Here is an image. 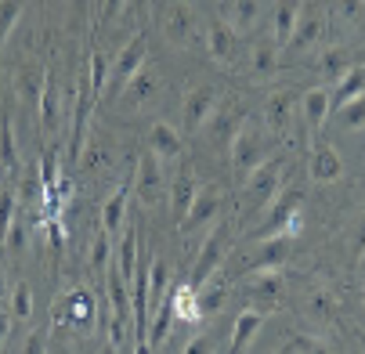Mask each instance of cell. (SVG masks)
Listing matches in <instances>:
<instances>
[{
  "mask_svg": "<svg viewBox=\"0 0 365 354\" xmlns=\"http://www.w3.org/2000/svg\"><path fill=\"white\" fill-rule=\"evenodd\" d=\"M22 8H26V0H0V47H4L22 19Z\"/></svg>",
  "mask_w": 365,
  "mask_h": 354,
  "instance_id": "obj_36",
  "label": "cell"
},
{
  "mask_svg": "<svg viewBox=\"0 0 365 354\" xmlns=\"http://www.w3.org/2000/svg\"><path fill=\"white\" fill-rule=\"evenodd\" d=\"M130 192L138 195L141 207H155L163 195H167V174H163V160L155 152H141L138 156V167H134V184Z\"/></svg>",
  "mask_w": 365,
  "mask_h": 354,
  "instance_id": "obj_5",
  "label": "cell"
},
{
  "mask_svg": "<svg viewBox=\"0 0 365 354\" xmlns=\"http://www.w3.org/2000/svg\"><path fill=\"white\" fill-rule=\"evenodd\" d=\"M195 192H199V181H195V174H192V170H181V174L170 181V188H167V202H170V214H174V221H178V224L188 217Z\"/></svg>",
  "mask_w": 365,
  "mask_h": 354,
  "instance_id": "obj_22",
  "label": "cell"
},
{
  "mask_svg": "<svg viewBox=\"0 0 365 354\" xmlns=\"http://www.w3.org/2000/svg\"><path fill=\"white\" fill-rule=\"evenodd\" d=\"M22 354H43V336L33 329V333H26V343H22Z\"/></svg>",
  "mask_w": 365,
  "mask_h": 354,
  "instance_id": "obj_46",
  "label": "cell"
},
{
  "mask_svg": "<svg viewBox=\"0 0 365 354\" xmlns=\"http://www.w3.org/2000/svg\"><path fill=\"white\" fill-rule=\"evenodd\" d=\"M36 113H40L43 130H47V134H55V127H58V113H62V90H58L55 76H47V87H43V94H40Z\"/></svg>",
  "mask_w": 365,
  "mask_h": 354,
  "instance_id": "obj_31",
  "label": "cell"
},
{
  "mask_svg": "<svg viewBox=\"0 0 365 354\" xmlns=\"http://www.w3.org/2000/svg\"><path fill=\"white\" fill-rule=\"evenodd\" d=\"M297 113H300V101H297V94H293L289 87L272 90L268 101H264V130H268L272 137H282V134L293 127Z\"/></svg>",
  "mask_w": 365,
  "mask_h": 354,
  "instance_id": "obj_15",
  "label": "cell"
},
{
  "mask_svg": "<svg viewBox=\"0 0 365 354\" xmlns=\"http://www.w3.org/2000/svg\"><path fill=\"white\" fill-rule=\"evenodd\" d=\"M127 4H130V0H101V15H106V19H116Z\"/></svg>",
  "mask_w": 365,
  "mask_h": 354,
  "instance_id": "obj_47",
  "label": "cell"
},
{
  "mask_svg": "<svg viewBox=\"0 0 365 354\" xmlns=\"http://www.w3.org/2000/svg\"><path fill=\"white\" fill-rule=\"evenodd\" d=\"M228 253H232V228H228V224H214L210 231H206L199 253H195V264H192L188 286L199 289L214 271H221V264L228 261Z\"/></svg>",
  "mask_w": 365,
  "mask_h": 354,
  "instance_id": "obj_4",
  "label": "cell"
},
{
  "mask_svg": "<svg viewBox=\"0 0 365 354\" xmlns=\"http://www.w3.org/2000/svg\"><path fill=\"white\" fill-rule=\"evenodd\" d=\"M322 40H326V11L315 4V0H304L297 29H293V36H289L286 47L297 51V55H307V51H315Z\"/></svg>",
  "mask_w": 365,
  "mask_h": 354,
  "instance_id": "obj_13",
  "label": "cell"
},
{
  "mask_svg": "<svg viewBox=\"0 0 365 354\" xmlns=\"http://www.w3.org/2000/svg\"><path fill=\"white\" fill-rule=\"evenodd\" d=\"M300 207H304V192L293 188V184H286V188L279 192V199L264 210V217L250 228V239H253V242H257V239H275V235L297 239V235L304 231V214H300Z\"/></svg>",
  "mask_w": 365,
  "mask_h": 354,
  "instance_id": "obj_1",
  "label": "cell"
},
{
  "mask_svg": "<svg viewBox=\"0 0 365 354\" xmlns=\"http://www.w3.org/2000/svg\"><path fill=\"white\" fill-rule=\"evenodd\" d=\"M109 264H113V235L101 231V235L94 239V246H91V268H94L98 275H106Z\"/></svg>",
  "mask_w": 365,
  "mask_h": 354,
  "instance_id": "obj_40",
  "label": "cell"
},
{
  "mask_svg": "<svg viewBox=\"0 0 365 354\" xmlns=\"http://www.w3.org/2000/svg\"><path fill=\"white\" fill-rule=\"evenodd\" d=\"M279 55H282V47H279L272 36L257 40L253 51H250V73H253L257 80H272V76L279 73Z\"/></svg>",
  "mask_w": 365,
  "mask_h": 354,
  "instance_id": "obj_26",
  "label": "cell"
},
{
  "mask_svg": "<svg viewBox=\"0 0 365 354\" xmlns=\"http://www.w3.org/2000/svg\"><path fill=\"white\" fill-rule=\"evenodd\" d=\"M221 210H225V195H221V188H214V184H199V192H195V199H192V210H188V217L181 221V231L214 228L217 217H221Z\"/></svg>",
  "mask_w": 365,
  "mask_h": 354,
  "instance_id": "obj_14",
  "label": "cell"
},
{
  "mask_svg": "<svg viewBox=\"0 0 365 354\" xmlns=\"http://www.w3.org/2000/svg\"><path fill=\"white\" fill-rule=\"evenodd\" d=\"M127 199H130L127 188H116L106 199V207H101V231L106 235H120L127 228Z\"/></svg>",
  "mask_w": 365,
  "mask_h": 354,
  "instance_id": "obj_27",
  "label": "cell"
},
{
  "mask_svg": "<svg viewBox=\"0 0 365 354\" xmlns=\"http://www.w3.org/2000/svg\"><path fill=\"white\" fill-rule=\"evenodd\" d=\"M15 221H19V199H15V192H0V242H8Z\"/></svg>",
  "mask_w": 365,
  "mask_h": 354,
  "instance_id": "obj_41",
  "label": "cell"
},
{
  "mask_svg": "<svg viewBox=\"0 0 365 354\" xmlns=\"http://www.w3.org/2000/svg\"><path fill=\"white\" fill-rule=\"evenodd\" d=\"M98 4H101V0H98Z\"/></svg>",
  "mask_w": 365,
  "mask_h": 354,
  "instance_id": "obj_52",
  "label": "cell"
},
{
  "mask_svg": "<svg viewBox=\"0 0 365 354\" xmlns=\"http://www.w3.org/2000/svg\"><path fill=\"white\" fill-rule=\"evenodd\" d=\"M333 116H336V123H340L344 130H358V127H365V94H358L354 101H347V105L333 109Z\"/></svg>",
  "mask_w": 365,
  "mask_h": 354,
  "instance_id": "obj_37",
  "label": "cell"
},
{
  "mask_svg": "<svg viewBox=\"0 0 365 354\" xmlns=\"http://www.w3.org/2000/svg\"><path fill=\"white\" fill-rule=\"evenodd\" d=\"M242 123H246V109L239 105L235 98H221L214 116L202 123V134H206V141H210V145H217V148L228 152L232 141H235V134L242 130Z\"/></svg>",
  "mask_w": 365,
  "mask_h": 354,
  "instance_id": "obj_7",
  "label": "cell"
},
{
  "mask_svg": "<svg viewBox=\"0 0 365 354\" xmlns=\"http://www.w3.org/2000/svg\"><path fill=\"white\" fill-rule=\"evenodd\" d=\"M272 160V152H268V130H260L257 123H242V130L235 134L232 148H228V163H232V177L242 184L257 167H264Z\"/></svg>",
  "mask_w": 365,
  "mask_h": 354,
  "instance_id": "obj_3",
  "label": "cell"
},
{
  "mask_svg": "<svg viewBox=\"0 0 365 354\" xmlns=\"http://www.w3.org/2000/svg\"><path fill=\"white\" fill-rule=\"evenodd\" d=\"M170 308H174V318H181V322H188V326H195V322H202V315H199V300H195V289L185 282V286H178V289H170Z\"/></svg>",
  "mask_w": 365,
  "mask_h": 354,
  "instance_id": "obj_32",
  "label": "cell"
},
{
  "mask_svg": "<svg viewBox=\"0 0 365 354\" xmlns=\"http://www.w3.org/2000/svg\"><path fill=\"white\" fill-rule=\"evenodd\" d=\"M239 293H242V300H246V308H253V311L264 315V311L275 308V303L282 300V293H286L282 271H250V275L242 278Z\"/></svg>",
  "mask_w": 365,
  "mask_h": 354,
  "instance_id": "obj_8",
  "label": "cell"
},
{
  "mask_svg": "<svg viewBox=\"0 0 365 354\" xmlns=\"http://www.w3.org/2000/svg\"><path fill=\"white\" fill-rule=\"evenodd\" d=\"M160 29H163V40L170 47H192L199 36H202V26H199V15L188 0H174V4L163 11L160 19Z\"/></svg>",
  "mask_w": 365,
  "mask_h": 354,
  "instance_id": "obj_6",
  "label": "cell"
},
{
  "mask_svg": "<svg viewBox=\"0 0 365 354\" xmlns=\"http://www.w3.org/2000/svg\"><path fill=\"white\" fill-rule=\"evenodd\" d=\"M214 350H217V336L214 333H199V336H192L185 343L181 354H214Z\"/></svg>",
  "mask_w": 365,
  "mask_h": 354,
  "instance_id": "obj_45",
  "label": "cell"
},
{
  "mask_svg": "<svg viewBox=\"0 0 365 354\" xmlns=\"http://www.w3.org/2000/svg\"><path fill=\"white\" fill-rule=\"evenodd\" d=\"M333 15H336L347 29H358V26H365V0H336Z\"/></svg>",
  "mask_w": 365,
  "mask_h": 354,
  "instance_id": "obj_39",
  "label": "cell"
},
{
  "mask_svg": "<svg viewBox=\"0 0 365 354\" xmlns=\"http://www.w3.org/2000/svg\"><path fill=\"white\" fill-rule=\"evenodd\" d=\"M300 8H304V0H275L272 4V40L279 47L289 43V36L297 29V19H300Z\"/></svg>",
  "mask_w": 365,
  "mask_h": 354,
  "instance_id": "obj_24",
  "label": "cell"
},
{
  "mask_svg": "<svg viewBox=\"0 0 365 354\" xmlns=\"http://www.w3.org/2000/svg\"><path fill=\"white\" fill-rule=\"evenodd\" d=\"M217 101H221V90H217L214 83H195L192 90H185V98H181L185 134H199V130H202V123L214 116Z\"/></svg>",
  "mask_w": 365,
  "mask_h": 354,
  "instance_id": "obj_11",
  "label": "cell"
},
{
  "mask_svg": "<svg viewBox=\"0 0 365 354\" xmlns=\"http://www.w3.org/2000/svg\"><path fill=\"white\" fill-rule=\"evenodd\" d=\"M91 315H94L91 300H87L83 293H69V322H76V326H87V322H91Z\"/></svg>",
  "mask_w": 365,
  "mask_h": 354,
  "instance_id": "obj_43",
  "label": "cell"
},
{
  "mask_svg": "<svg viewBox=\"0 0 365 354\" xmlns=\"http://www.w3.org/2000/svg\"><path fill=\"white\" fill-rule=\"evenodd\" d=\"M155 87H160V80H155L152 73H148V66L123 87V94H120V105H127V109H138V105H145V101H152L155 98Z\"/></svg>",
  "mask_w": 365,
  "mask_h": 354,
  "instance_id": "obj_28",
  "label": "cell"
},
{
  "mask_svg": "<svg viewBox=\"0 0 365 354\" xmlns=\"http://www.w3.org/2000/svg\"><path fill=\"white\" fill-rule=\"evenodd\" d=\"M0 167H8V170L19 167V148H15V134L8 123L0 127Z\"/></svg>",
  "mask_w": 365,
  "mask_h": 354,
  "instance_id": "obj_42",
  "label": "cell"
},
{
  "mask_svg": "<svg viewBox=\"0 0 365 354\" xmlns=\"http://www.w3.org/2000/svg\"><path fill=\"white\" fill-rule=\"evenodd\" d=\"M109 69H113V62L101 55V51H91L87 55V90L98 98V94H106V87H109Z\"/></svg>",
  "mask_w": 365,
  "mask_h": 354,
  "instance_id": "obj_33",
  "label": "cell"
},
{
  "mask_svg": "<svg viewBox=\"0 0 365 354\" xmlns=\"http://www.w3.org/2000/svg\"><path fill=\"white\" fill-rule=\"evenodd\" d=\"M264 11H268L264 0H225V15H221V19H225L239 36H246V33H253V29L260 26Z\"/></svg>",
  "mask_w": 365,
  "mask_h": 354,
  "instance_id": "obj_17",
  "label": "cell"
},
{
  "mask_svg": "<svg viewBox=\"0 0 365 354\" xmlns=\"http://www.w3.org/2000/svg\"><path fill=\"white\" fill-rule=\"evenodd\" d=\"M181 148H185V137L178 127L163 123V120H155L148 127V152H155L160 160H178L181 156Z\"/></svg>",
  "mask_w": 365,
  "mask_h": 354,
  "instance_id": "obj_23",
  "label": "cell"
},
{
  "mask_svg": "<svg viewBox=\"0 0 365 354\" xmlns=\"http://www.w3.org/2000/svg\"><path fill=\"white\" fill-rule=\"evenodd\" d=\"M354 69V55H351V47H344V43H333L326 55H322V76L336 87L347 73Z\"/></svg>",
  "mask_w": 365,
  "mask_h": 354,
  "instance_id": "obj_30",
  "label": "cell"
},
{
  "mask_svg": "<svg viewBox=\"0 0 365 354\" xmlns=\"http://www.w3.org/2000/svg\"><path fill=\"white\" fill-rule=\"evenodd\" d=\"M202 43H206V55H210L221 69H232L235 58H239V47H242V36L217 15L202 26Z\"/></svg>",
  "mask_w": 365,
  "mask_h": 354,
  "instance_id": "obj_10",
  "label": "cell"
},
{
  "mask_svg": "<svg viewBox=\"0 0 365 354\" xmlns=\"http://www.w3.org/2000/svg\"><path fill=\"white\" fill-rule=\"evenodd\" d=\"M8 315H11L15 322H29V318H33V289H29L26 282H19V286L11 289V300H8Z\"/></svg>",
  "mask_w": 365,
  "mask_h": 354,
  "instance_id": "obj_35",
  "label": "cell"
},
{
  "mask_svg": "<svg viewBox=\"0 0 365 354\" xmlns=\"http://www.w3.org/2000/svg\"><path fill=\"white\" fill-rule=\"evenodd\" d=\"M228 296H232V282H228L221 271H214L210 278H206V282L195 289V300H199V315L206 318V315H217V311H225Z\"/></svg>",
  "mask_w": 365,
  "mask_h": 354,
  "instance_id": "obj_21",
  "label": "cell"
},
{
  "mask_svg": "<svg viewBox=\"0 0 365 354\" xmlns=\"http://www.w3.org/2000/svg\"><path fill=\"white\" fill-rule=\"evenodd\" d=\"M329 113H333V90H329V87H311V90L300 98V120L307 123L311 134H319V130L326 127Z\"/></svg>",
  "mask_w": 365,
  "mask_h": 354,
  "instance_id": "obj_18",
  "label": "cell"
},
{
  "mask_svg": "<svg viewBox=\"0 0 365 354\" xmlns=\"http://www.w3.org/2000/svg\"><path fill=\"white\" fill-rule=\"evenodd\" d=\"M47 69L43 66H36V62H26V66H19L15 69V94H19V101L22 105H29V109H36L40 105V94H43V87H47Z\"/></svg>",
  "mask_w": 365,
  "mask_h": 354,
  "instance_id": "obj_19",
  "label": "cell"
},
{
  "mask_svg": "<svg viewBox=\"0 0 365 354\" xmlns=\"http://www.w3.org/2000/svg\"><path fill=\"white\" fill-rule=\"evenodd\" d=\"M47 195H51V184L43 181L40 163H36V167H29V170L19 177V192H15V199H19V207H22V210H40Z\"/></svg>",
  "mask_w": 365,
  "mask_h": 354,
  "instance_id": "obj_25",
  "label": "cell"
},
{
  "mask_svg": "<svg viewBox=\"0 0 365 354\" xmlns=\"http://www.w3.org/2000/svg\"><path fill=\"white\" fill-rule=\"evenodd\" d=\"M0 127H4V116H0Z\"/></svg>",
  "mask_w": 365,
  "mask_h": 354,
  "instance_id": "obj_51",
  "label": "cell"
},
{
  "mask_svg": "<svg viewBox=\"0 0 365 354\" xmlns=\"http://www.w3.org/2000/svg\"><path fill=\"white\" fill-rule=\"evenodd\" d=\"M297 249V239L275 235V239H257L250 257H246V275L250 271H282V264H289Z\"/></svg>",
  "mask_w": 365,
  "mask_h": 354,
  "instance_id": "obj_12",
  "label": "cell"
},
{
  "mask_svg": "<svg viewBox=\"0 0 365 354\" xmlns=\"http://www.w3.org/2000/svg\"><path fill=\"white\" fill-rule=\"evenodd\" d=\"M307 315L329 322V318L336 315V296H333L329 289H311V293H307Z\"/></svg>",
  "mask_w": 365,
  "mask_h": 354,
  "instance_id": "obj_38",
  "label": "cell"
},
{
  "mask_svg": "<svg viewBox=\"0 0 365 354\" xmlns=\"http://www.w3.org/2000/svg\"><path fill=\"white\" fill-rule=\"evenodd\" d=\"M286 188V167L282 160H268L264 167H257L242 184H239V195H242V217H264V210L279 199V192Z\"/></svg>",
  "mask_w": 365,
  "mask_h": 354,
  "instance_id": "obj_2",
  "label": "cell"
},
{
  "mask_svg": "<svg viewBox=\"0 0 365 354\" xmlns=\"http://www.w3.org/2000/svg\"><path fill=\"white\" fill-rule=\"evenodd\" d=\"M148 66V36L145 33H134L123 47L120 55L113 58V69H109V90H123L141 69Z\"/></svg>",
  "mask_w": 365,
  "mask_h": 354,
  "instance_id": "obj_9",
  "label": "cell"
},
{
  "mask_svg": "<svg viewBox=\"0 0 365 354\" xmlns=\"http://www.w3.org/2000/svg\"><path fill=\"white\" fill-rule=\"evenodd\" d=\"M365 253V224H361V235H358V257Z\"/></svg>",
  "mask_w": 365,
  "mask_h": 354,
  "instance_id": "obj_50",
  "label": "cell"
},
{
  "mask_svg": "<svg viewBox=\"0 0 365 354\" xmlns=\"http://www.w3.org/2000/svg\"><path fill=\"white\" fill-rule=\"evenodd\" d=\"M307 177L311 181H319V184H333L344 177V160H340V152L326 141H319L315 148H311V160H307Z\"/></svg>",
  "mask_w": 365,
  "mask_h": 354,
  "instance_id": "obj_16",
  "label": "cell"
},
{
  "mask_svg": "<svg viewBox=\"0 0 365 354\" xmlns=\"http://www.w3.org/2000/svg\"><path fill=\"white\" fill-rule=\"evenodd\" d=\"M8 300H11V286H8V275L0 271V311L8 308Z\"/></svg>",
  "mask_w": 365,
  "mask_h": 354,
  "instance_id": "obj_48",
  "label": "cell"
},
{
  "mask_svg": "<svg viewBox=\"0 0 365 354\" xmlns=\"http://www.w3.org/2000/svg\"><path fill=\"white\" fill-rule=\"evenodd\" d=\"M260 326H264V315L253 311V308H242L232 322V336H228V354H246L250 343L257 340Z\"/></svg>",
  "mask_w": 365,
  "mask_h": 354,
  "instance_id": "obj_20",
  "label": "cell"
},
{
  "mask_svg": "<svg viewBox=\"0 0 365 354\" xmlns=\"http://www.w3.org/2000/svg\"><path fill=\"white\" fill-rule=\"evenodd\" d=\"M358 94H365V66H354V69L333 87V109L347 105V101H354Z\"/></svg>",
  "mask_w": 365,
  "mask_h": 354,
  "instance_id": "obj_34",
  "label": "cell"
},
{
  "mask_svg": "<svg viewBox=\"0 0 365 354\" xmlns=\"http://www.w3.org/2000/svg\"><path fill=\"white\" fill-rule=\"evenodd\" d=\"M8 329H11V315H0V347L8 340Z\"/></svg>",
  "mask_w": 365,
  "mask_h": 354,
  "instance_id": "obj_49",
  "label": "cell"
},
{
  "mask_svg": "<svg viewBox=\"0 0 365 354\" xmlns=\"http://www.w3.org/2000/svg\"><path fill=\"white\" fill-rule=\"evenodd\" d=\"M289 354H333V350H329V343L319 340V336H297V340L289 343Z\"/></svg>",
  "mask_w": 365,
  "mask_h": 354,
  "instance_id": "obj_44",
  "label": "cell"
},
{
  "mask_svg": "<svg viewBox=\"0 0 365 354\" xmlns=\"http://www.w3.org/2000/svg\"><path fill=\"white\" fill-rule=\"evenodd\" d=\"M113 268L120 271V278L127 282V286H134V278H138V235H134V228L127 224V239L120 242V249H116V257H113Z\"/></svg>",
  "mask_w": 365,
  "mask_h": 354,
  "instance_id": "obj_29",
  "label": "cell"
}]
</instances>
